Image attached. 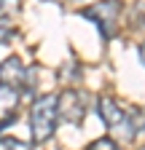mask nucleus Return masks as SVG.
Here are the masks:
<instances>
[{"label":"nucleus","instance_id":"nucleus-3","mask_svg":"<svg viewBox=\"0 0 145 150\" xmlns=\"http://www.w3.org/2000/svg\"><path fill=\"white\" fill-rule=\"evenodd\" d=\"M0 86H8L16 94H32V70L19 59V56H8V59L0 62Z\"/></svg>","mask_w":145,"mask_h":150},{"label":"nucleus","instance_id":"nucleus-2","mask_svg":"<svg viewBox=\"0 0 145 150\" xmlns=\"http://www.w3.org/2000/svg\"><path fill=\"white\" fill-rule=\"evenodd\" d=\"M81 16L94 22V27L100 30V35L105 40L116 38L118 32V16H121V0H100V3H92L81 8Z\"/></svg>","mask_w":145,"mask_h":150},{"label":"nucleus","instance_id":"nucleus-1","mask_svg":"<svg viewBox=\"0 0 145 150\" xmlns=\"http://www.w3.org/2000/svg\"><path fill=\"white\" fill-rule=\"evenodd\" d=\"M57 94H43L30 107V126H32V142H48L57 131Z\"/></svg>","mask_w":145,"mask_h":150},{"label":"nucleus","instance_id":"nucleus-9","mask_svg":"<svg viewBox=\"0 0 145 150\" xmlns=\"http://www.w3.org/2000/svg\"><path fill=\"white\" fill-rule=\"evenodd\" d=\"M6 8H19V0H0V11Z\"/></svg>","mask_w":145,"mask_h":150},{"label":"nucleus","instance_id":"nucleus-6","mask_svg":"<svg viewBox=\"0 0 145 150\" xmlns=\"http://www.w3.org/2000/svg\"><path fill=\"white\" fill-rule=\"evenodd\" d=\"M14 35H16V27L8 22L6 16H0V46H3V43H11Z\"/></svg>","mask_w":145,"mask_h":150},{"label":"nucleus","instance_id":"nucleus-10","mask_svg":"<svg viewBox=\"0 0 145 150\" xmlns=\"http://www.w3.org/2000/svg\"><path fill=\"white\" fill-rule=\"evenodd\" d=\"M140 59H142V64H145V40L140 43Z\"/></svg>","mask_w":145,"mask_h":150},{"label":"nucleus","instance_id":"nucleus-7","mask_svg":"<svg viewBox=\"0 0 145 150\" xmlns=\"http://www.w3.org/2000/svg\"><path fill=\"white\" fill-rule=\"evenodd\" d=\"M0 147H3V150H32L30 142L14 139V137H0Z\"/></svg>","mask_w":145,"mask_h":150},{"label":"nucleus","instance_id":"nucleus-8","mask_svg":"<svg viewBox=\"0 0 145 150\" xmlns=\"http://www.w3.org/2000/svg\"><path fill=\"white\" fill-rule=\"evenodd\" d=\"M86 150H118V142L110 139V137H100V139H94V142H89Z\"/></svg>","mask_w":145,"mask_h":150},{"label":"nucleus","instance_id":"nucleus-11","mask_svg":"<svg viewBox=\"0 0 145 150\" xmlns=\"http://www.w3.org/2000/svg\"><path fill=\"white\" fill-rule=\"evenodd\" d=\"M140 150H145V145H142V147H140Z\"/></svg>","mask_w":145,"mask_h":150},{"label":"nucleus","instance_id":"nucleus-5","mask_svg":"<svg viewBox=\"0 0 145 150\" xmlns=\"http://www.w3.org/2000/svg\"><path fill=\"white\" fill-rule=\"evenodd\" d=\"M86 105H83V94L75 88H65L59 97H57V115L72 126H78L86 118Z\"/></svg>","mask_w":145,"mask_h":150},{"label":"nucleus","instance_id":"nucleus-4","mask_svg":"<svg viewBox=\"0 0 145 150\" xmlns=\"http://www.w3.org/2000/svg\"><path fill=\"white\" fill-rule=\"evenodd\" d=\"M97 112H100V118L105 126H110V129H124V137L126 139H132L137 134V123H134V115L126 107H121L116 99L110 97H100L97 102Z\"/></svg>","mask_w":145,"mask_h":150}]
</instances>
